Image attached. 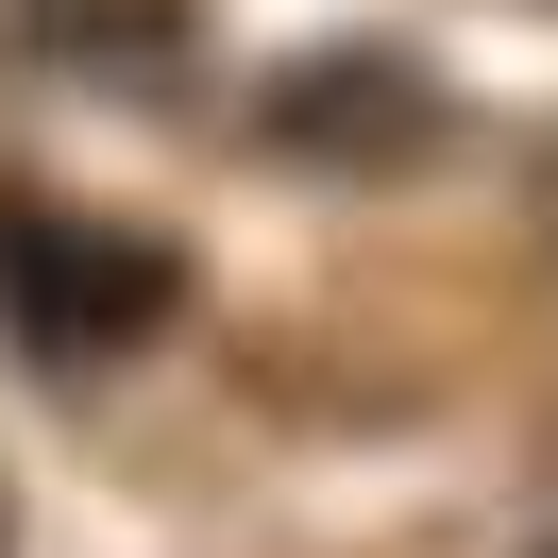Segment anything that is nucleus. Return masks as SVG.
<instances>
[{"label": "nucleus", "instance_id": "f257e3e1", "mask_svg": "<svg viewBox=\"0 0 558 558\" xmlns=\"http://www.w3.org/2000/svg\"><path fill=\"white\" fill-rule=\"evenodd\" d=\"M0 305L35 322L51 355H136L170 322V271L136 238H102L85 204H0Z\"/></svg>", "mask_w": 558, "mask_h": 558}, {"label": "nucleus", "instance_id": "f03ea898", "mask_svg": "<svg viewBox=\"0 0 558 558\" xmlns=\"http://www.w3.org/2000/svg\"><path fill=\"white\" fill-rule=\"evenodd\" d=\"M423 136H440V102H423L407 69H373V51L271 85V153H322V170H389V153H423Z\"/></svg>", "mask_w": 558, "mask_h": 558}]
</instances>
